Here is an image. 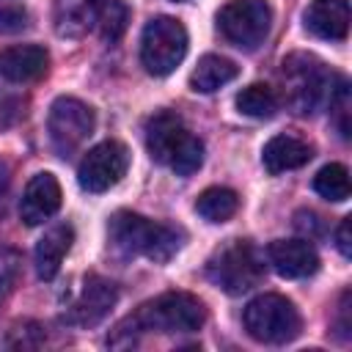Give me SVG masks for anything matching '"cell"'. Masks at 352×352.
Wrapping results in <instances>:
<instances>
[{"label":"cell","instance_id":"6da1fadb","mask_svg":"<svg viewBox=\"0 0 352 352\" xmlns=\"http://www.w3.org/2000/svg\"><path fill=\"white\" fill-rule=\"evenodd\" d=\"M110 242L126 256H146L157 264L170 261L182 248V231L154 223L135 212H116L107 226Z\"/></svg>","mask_w":352,"mask_h":352},{"label":"cell","instance_id":"7a4b0ae2","mask_svg":"<svg viewBox=\"0 0 352 352\" xmlns=\"http://www.w3.org/2000/svg\"><path fill=\"white\" fill-rule=\"evenodd\" d=\"M146 148L151 160L168 165L176 176H192L204 165V143L170 110H162L148 118Z\"/></svg>","mask_w":352,"mask_h":352},{"label":"cell","instance_id":"3957f363","mask_svg":"<svg viewBox=\"0 0 352 352\" xmlns=\"http://www.w3.org/2000/svg\"><path fill=\"white\" fill-rule=\"evenodd\" d=\"M280 80H283V96L286 104L297 116H311L319 110V104L330 102L333 94V74L327 66L308 52H292L280 63Z\"/></svg>","mask_w":352,"mask_h":352},{"label":"cell","instance_id":"277c9868","mask_svg":"<svg viewBox=\"0 0 352 352\" xmlns=\"http://www.w3.org/2000/svg\"><path fill=\"white\" fill-rule=\"evenodd\" d=\"M264 256L248 239H231L228 245L217 248L206 261L209 280L231 297L256 289L264 280Z\"/></svg>","mask_w":352,"mask_h":352},{"label":"cell","instance_id":"5b68a950","mask_svg":"<svg viewBox=\"0 0 352 352\" xmlns=\"http://www.w3.org/2000/svg\"><path fill=\"white\" fill-rule=\"evenodd\" d=\"M135 327L140 333L157 330V333H195L206 322L204 302L190 292H165L148 302H143L132 316Z\"/></svg>","mask_w":352,"mask_h":352},{"label":"cell","instance_id":"8992f818","mask_svg":"<svg viewBox=\"0 0 352 352\" xmlns=\"http://www.w3.org/2000/svg\"><path fill=\"white\" fill-rule=\"evenodd\" d=\"M245 330L261 344H286L300 336L302 319L292 300L280 294H258L245 305Z\"/></svg>","mask_w":352,"mask_h":352},{"label":"cell","instance_id":"52a82bcc","mask_svg":"<svg viewBox=\"0 0 352 352\" xmlns=\"http://www.w3.org/2000/svg\"><path fill=\"white\" fill-rule=\"evenodd\" d=\"M187 55V30L173 16H154L140 36V60L148 74L165 77Z\"/></svg>","mask_w":352,"mask_h":352},{"label":"cell","instance_id":"ba28073f","mask_svg":"<svg viewBox=\"0 0 352 352\" xmlns=\"http://www.w3.org/2000/svg\"><path fill=\"white\" fill-rule=\"evenodd\" d=\"M272 25V8L267 0H228L217 11V28L239 50H256Z\"/></svg>","mask_w":352,"mask_h":352},{"label":"cell","instance_id":"9c48e42d","mask_svg":"<svg viewBox=\"0 0 352 352\" xmlns=\"http://www.w3.org/2000/svg\"><path fill=\"white\" fill-rule=\"evenodd\" d=\"M94 124H96L94 110L85 102L74 96H58L47 118V129L55 151L60 157H69L72 151H77L94 135Z\"/></svg>","mask_w":352,"mask_h":352},{"label":"cell","instance_id":"30bf717a","mask_svg":"<svg viewBox=\"0 0 352 352\" xmlns=\"http://www.w3.org/2000/svg\"><path fill=\"white\" fill-rule=\"evenodd\" d=\"M129 168V148L118 140H102L85 151L77 168V182L85 192H107L116 187Z\"/></svg>","mask_w":352,"mask_h":352},{"label":"cell","instance_id":"8fae6325","mask_svg":"<svg viewBox=\"0 0 352 352\" xmlns=\"http://www.w3.org/2000/svg\"><path fill=\"white\" fill-rule=\"evenodd\" d=\"M270 267L289 280L308 278L319 270V256L308 239H275L267 248Z\"/></svg>","mask_w":352,"mask_h":352},{"label":"cell","instance_id":"7c38bea8","mask_svg":"<svg viewBox=\"0 0 352 352\" xmlns=\"http://www.w3.org/2000/svg\"><path fill=\"white\" fill-rule=\"evenodd\" d=\"M60 184L52 173H36L22 192L19 217L25 226H41L60 209Z\"/></svg>","mask_w":352,"mask_h":352},{"label":"cell","instance_id":"4fadbf2b","mask_svg":"<svg viewBox=\"0 0 352 352\" xmlns=\"http://www.w3.org/2000/svg\"><path fill=\"white\" fill-rule=\"evenodd\" d=\"M118 302V289L113 280L107 278H99V275H91L85 278L82 283V292L72 308V322L82 324V327H91V324H99L110 311L113 305Z\"/></svg>","mask_w":352,"mask_h":352},{"label":"cell","instance_id":"5bb4252c","mask_svg":"<svg viewBox=\"0 0 352 352\" xmlns=\"http://www.w3.org/2000/svg\"><path fill=\"white\" fill-rule=\"evenodd\" d=\"M305 28L324 41H344L349 33V3L346 0H314L305 8Z\"/></svg>","mask_w":352,"mask_h":352},{"label":"cell","instance_id":"9a60e30c","mask_svg":"<svg viewBox=\"0 0 352 352\" xmlns=\"http://www.w3.org/2000/svg\"><path fill=\"white\" fill-rule=\"evenodd\" d=\"M50 66V52L38 44L11 47L0 55V74L8 82H30L38 80Z\"/></svg>","mask_w":352,"mask_h":352},{"label":"cell","instance_id":"2e32d148","mask_svg":"<svg viewBox=\"0 0 352 352\" xmlns=\"http://www.w3.org/2000/svg\"><path fill=\"white\" fill-rule=\"evenodd\" d=\"M314 157L311 143L294 138V135H275L267 140L264 151H261V162L270 173H283V170H294L308 165Z\"/></svg>","mask_w":352,"mask_h":352},{"label":"cell","instance_id":"e0dca14e","mask_svg":"<svg viewBox=\"0 0 352 352\" xmlns=\"http://www.w3.org/2000/svg\"><path fill=\"white\" fill-rule=\"evenodd\" d=\"M74 242V228L60 223V226H52L36 245V253H33V261H36V275L41 280H52L63 264V256L69 253Z\"/></svg>","mask_w":352,"mask_h":352},{"label":"cell","instance_id":"ac0fdd59","mask_svg":"<svg viewBox=\"0 0 352 352\" xmlns=\"http://www.w3.org/2000/svg\"><path fill=\"white\" fill-rule=\"evenodd\" d=\"M236 74H239V66L234 60L209 52L195 63V69L190 74V85H192V91L212 94V91L223 88V85H228L231 80H236Z\"/></svg>","mask_w":352,"mask_h":352},{"label":"cell","instance_id":"d6986e66","mask_svg":"<svg viewBox=\"0 0 352 352\" xmlns=\"http://www.w3.org/2000/svg\"><path fill=\"white\" fill-rule=\"evenodd\" d=\"M94 28V0H55V30L77 38Z\"/></svg>","mask_w":352,"mask_h":352},{"label":"cell","instance_id":"ffe728a7","mask_svg":"<svg viewBox=\"0 0 352 352\" xmlns=\"http://www.w3.org/2000/svg\"><path fill=\"white\" fill-rule=\"evenodd\" d=\"M94 28L110 44H116L129 28V6L124 0H94Z\"/></svg>","mask_w":352,"mask_h":352},{"label":"cell","instance_id":"44dd1931","mask_svg":"<svg viewBox=\"0 0 352 352\" xmlns=\"http://www.w3.org/2000/svg\"><path fill=\"white\" fill-rule=\"evenodd\" d=\"M236 209H239V195L228 187H206L195 201V212L206 223H226L236 214Z\"/></svg>","mask_w":352,"mask_h":352},{"label":"cell","instance_id":"7402d4cb","mask_svg":"<svg viewBox=\"0 0 352 352\" xmlns=\"http://www.w3.org/2000/svg\"><path fill=\"white\" fill-rule=\"evenodd\" d=\"M280 102H278V94L270 88V85H261V82H253L248 88H242L236 94V110L248 118H272L278 113Z\"/></svg>","mask_w":352,"mask_h":352},{"label":"cell","instance_id":"603a6c76","mask_svg":"<svg viewBox=\"0 0 352 352\" xmlns=\"http://www.w3.org/2000/svg\"><path fill=\"white\" fill-rule=\"evenodd\" d=\"M314 190H316L322 198L333 201V204L346 201V198H349V170H346V165H341V162L324 165V168L314 176Z\"/></svg>","mask_w":352,"mask_h":352},{"label":"cell","instance_id":"cb8c5ba5","mask_svg":"<svg viewBox=\"0 0 352 352\" xmlns=\"http://www.w3.org/2000/svg\"><path fill=\"white\" fill-rule=\"evenodd\" d=\"M22 272V253L11 245H0V297H6Z\"/></svg>","mask_w":352,"mask_h":352},{"label":"cell","instance_id":"d4e9b609","mask_svg":"<svg viewBox=\"0 0 352 352\" xmlns=\"http://www.w3.org/2000/svg\"><path fill=\"white\" fill-rule=\"evenodd\" d=\"M41 341H44V330L36 322L14 324L8 333V346H14V349H36V346H41Z\"/></svg>","mask_w":352,"mask_h":352},{"label":"cell","instance_id":"484cf974","mask_svg":"<svg viewBox=\"0 0 352 352\" xmlns=\"http://www.w3.org/2000/svg\"><path fill=\"white\" fill-rule=\"evenodd\" d=\"M28 28V8L16 0H0V33H19Z\"/></svg>","mask_w":352,"mask_h":352},{"label":"cell","instance_id":"4316f807","mask_svg":"<svg viewBox=\"0 0 352 352\" xmlns=\"http://www.w3.org/2000/svg\"><path fill=\"white\" fill-rule=\"evenodd\" d=\"M294 228H297L302 236H308V242H311V239L322 236V231H324V220H322L316 212L302 209V212L294 214Z\"/></svg>","mask_w":352,"mask_h":352},{"label":"cell","instance_id":"83f0119b","mask_svg":"<svg viewBox=\"0 0 352 352\" xmlns=\"http://www.w3.org/2000/svg\"><path fill=\"white\" fill-rule=\"evenodd\" d=\"M349 228H352V223H349V217H344V220H341V226H338V231H336V245H338V250H341V256H344V258H349V256H352Z\"/></svg>","mask_w":352,"mask_h":352},{"label":"cell","instance_id":"f1b7e54d","mask_svg":"<svg viewBox=\"0 0 352 352\" xmlns=\"http://www.w3.org/2000/svg\"><path fill=\"white\" fill-rule=\"evenodd\" d=\"M349 327H352V322H349V292H344L341 305H338V330H341L344 338H349Z\"/></svg>","mask_w":352,"mask_h":352},{"label":"cell","instance_id":"f546056e","mask_svg":"<svg viewBox=\"0 0 352 352\" xmlns=\"http://www.w3.org/2000/svg\"><path fill=\"white\" fill-rule=\"evenodd\" d=\"M6 195H8V165L0 160V212H3Z\"/></svg>","mask_w":352,"mask_h":352}]
</instances>
